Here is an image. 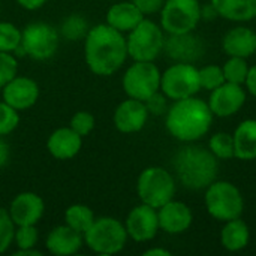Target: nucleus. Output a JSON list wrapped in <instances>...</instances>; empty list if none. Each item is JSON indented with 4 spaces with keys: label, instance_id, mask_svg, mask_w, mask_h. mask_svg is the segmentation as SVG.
<instances>
[{
    "label": "nucleus",
    "instance_id": "2eb2a0df",
    "mask_svg": "<svg viewBox=\"0 0 256 256\" xmlns=\"http://www.w3.org/2000/svg\"><path fill=\"white\" fill-rule=\"evenodd\" d=\"M8 212L15 226L36 225L44 216L45 202L34 192H21L10 201Z\"/></svg>",
    "mask_w": 256,
    "mask_h": 256
},
{
    "label": "nucleus",
    "instance_id": "7c9ffc66",
    "mask_svg": "<svg viewBox=\"0 0 256 256\" xmlns=\"http://www.w3.org/2000/svg\"><path fill=\"white\" fill-rule=\"evenodd\" d=\"M198 76H200V86L204 90H214L219 86H222L226 80L224 75V69L218 64H207L201 69H198Z\"/></svg>",
    "mask_w": 256,
    "mask_h": 256
},
{
    "label": "nucleus",
    "instance_id": "f03ea898",
    "mask_svg": "<svg viewBox=\"0 0 256 256\" xmlns=\"http://www.w3.org/2000/svg\"><path fill=\"white\" fill-rule=\"evenodd\" d=\"M213 123V112L208 104L195 96L176 100L166 111L165 124L171 136L183 142H194L202 138Z\"/></svg>",
    "mask_w": 256,
    "mask_h": 256
},
{
    "label": "nucleus",
    "instance_id": "20e7f679",
    "mask_svg": "<svg viewBox=\"0 0 256 256\" xmlns=\"http://www.w3.org/2000/svg\"><path fill=\"white\" fill-rule=\"evenodd\" d=\"M126 226L116 218L94 219L93 225L84 232V243L90 250L99 255H116L126 246Z\"/></svg>",
    "mask_w": 256,
    "mask_h": 256
},
{
    "label": "nucleus",
    "instance_id": "4c0bfd02",
    "mask_svg": "<svg viewBox=\"0 0 256 256\" xmlns=\"http://www.w3.org/2000/svg\"><path fill=\"white\" fill-rule=\"evenodd\" d=\"M144 15L156 14L158 10L162 9L165 0H130Z\"/></svg>",
    "mask_w": 256,
    "mask_h": 256
},
{
    "label": "nucleus",
    "instance_id": "79ce46f5",
    "mask_svg": "<svg viewBox=\"0 0 256 256\" xmlns=\"http://www.w3.org/2000/svg\"><path fill=\"white\" fill-rule=\"evenodd\" d=\"M9 156H10L9 146H8V142L0 136V168H3V166L8 164Z\"/></svg>",
    "mask_w": 256,
    "mask_h": 256
},
{
    "label": "nucleus",
    "instance_id": "cd10ccee",
    "mask_svg": "<svg viewBox=\"0 0 256 256\" xmlns=\"http://www.w3.org/2000/svg\"><path fill=\"white\" fill-rule=\"evenodd\" d=\"M210 152L218 158V159H232L236 158V148H234V136L226 134V132H218L210 138L208 142Z\"/></svg>",
    "mask_w": 256,
    "mask_h": 256
},
{
    "label": "nucleus",
    "instance_id": "c85d7f7f",
    "mask_svg": "<svg viewBox=\"0 0 256 256\" xmlns=\"http://www.w3.org/2000/svg\"><path fill=\"white\" fill-rule=\"evenodd\" d=\"M224 75L228 82L234 84H244L248 74H249V64L246 58L242 57H231L224 66Z\"/></svg>",
    "mask_w": 256,
    "mask_h": 256
},
{
    "label": "nucleus",
    "instance_id": "f3484780",
    "mask_svg": "<svg viewBox=\"0 0 256 256\" xmlns=\"http://www.w3.org/2000/svg\"><path fill=\"white\" fill-rule=\"evenodd\" d=\"M148 118V111L146 108V104L138 99L129 98L128 100H123L114 112V124L117 130L123 134H135L140 132Z\"/></svg>",
    "mask_w": 256,
    "mask_h": 256
},
{
    "label": "nucleus",
    "instance_id": "412c9836",
    "mask_svg": "<svg viewBox=\"0 0 256 256\" xmlns=\"http://www.w3.org/2000/svg\"><path fill=\"white\" fill-rule=\"evenodd\" d=\"M222 46L230 57L248 58L256 52V33L243 26L234 27L225 34Z\"/></svg>",
    "mask_w": 256,
    "mask_h": 256
},
{
    "label": "nucleus",
    "instance_id": "c03bdc74",
    "mask_svg": "<svg viewBox=\"0 0 256 256\" xmlns=\"http://www.w3.org/2000/svg\"><path fill=\"white\" fill-rule=\"evenodd\" d=\"M14 255H21V256H42V252L36 250L34 248L33 249H24V250H16Z\"/></svg>",
    "mask_w": 256,
    "mask_h": 256
},
{
    "label": "nucleus",
    "instance_id": "b1692460",
    "mask_svg": "<svg viewBox=\"0 0 256 256\" xmlns=\"http://www.w3.org/2000/svg\"><path fill=\"white\" fill-rule=\"evenodd\" d=\"M219 16L230 21H252L256 18V0H212Z\"/></svg>",
    "mask_w": 256,
    "mask_h": 256
},
{
    "label": "nucleus",
    "instance_id": "6ab92c4d",
    "mask_svg": "<svg viewBox=\"0 0 256 256\" xmlns=\"http://www.w3.org/2000/svg\"><path fill=\"white\" fill-rule=\"evenodd\" d=\"M84 243V236L68 225H60L51 230L45 240V248L56 256L75 255Z\"/></svg>",
    "mask_w": 256,
    "mask_h": 256
},
{
    "label": "nucleus",
    "instance_id": "a211bd4d",
    "mask_svg": "<svg viewBox=\"0 0 256 256\" xmlns=\"http://www.w3.org/2000/svg\"><path fill=\"white\" fill-rule=\"evenodd\" d=\"M159 228L168 234H182L192 225L194 216L190 208L182 201H168L160 208H158Z\"/></svg>",
    "mask_w": 256,
    "mask_h": 256
},
{
    "label": "nucleus",
    "instance_id": "39448f33",
    "mask_svg": "<svg viewBox=\"0 0 256 256\" xmlns=\"http://www.w3.org/2000/svg\"><path fill=\"white\" fill-rule=\"evenodd\" d=\"M58 44V30L48 22L36 21L21 30V45L14 54L28 56L33 60H48L57 52Z\"/></svg>",
    "mask_w": 256,
    "mask_h": 256
},
{
    "label": "nucleus",
    "instance_id": "58836bf2",
    "mask_svg": "<svg viewBox=\"0 0 256 256\" xmlns=\"http://www.w3.org/2000/svg\"><path fill=\"white\" fill-rule=\"evenodd\" d=\"M246 87L248 90L250 92V94H254L256 98V64L249 68V74H248V78H246Z\"/></svg>",
    "mask_w": 256,
    "mask_h": 256
},
{
    "label": "nucleus",
    "instance_id": "a19ab883",
    "mask_svg": "<svg viewBox=\"0 0 256 256\" xmlns=\"http://www.w3.org/2000/svg\"><path fill=\"white\" fill-rule=\"evenodd\" d=\"M216 16H219V14H218L216 8L213 6V3L201 6V20L204 18L206 21H210V20H214Z\"/></svg>",
    "mask_w": 256,
    "mask_h": 256
},
{
    "label": "nucleus",
    "instance_id": "6e6552de",
    "mask_svg": "<svg viewBox=\"0 0 256 256\" xmlns=\"http://www.w3.org/2000/svg\"><path fill=\"white\" fill-rule=\"evenodd\" d=\"M206 207L218 220H232L242 216L244 201L237 186L230 182H213L206 192Z\"/></svg>",
    "mask_w": 256,
    "mask_h": 256
},
{
    "label": "nucleus",
    "instance_id": "e433bc0d",
    "mask_svg": "<svg viewBox=\"0 0 256 256\" xmlns=\"http://www.w3.org/2000/svg\"><path fill=\"white\" fill-rule=\"evenodd\" d=\"M144 104H146L148 114H152V116H162V114H166V111H168L166 96L159 92L152 94L147 100H144Z\"/></svg>",
    "mask_w": 256,
    "mask_h": 256
},
{
    "label": "nucleus",
    "instance_id": "2f4dec72",
    "mask_svg": "<svg viewBox=\"0 0 256 256\" xmlns=\"http://www.w3.org/2000/svg\"><path fill=\"white\" fill-rule=\"evenodd\" d=\"M20 124V116L15 108L8 105L4 100L0 102V136L12 134Z\"/></svg>",
    "mask_w": 256,
    "mask_h": 256
},
{
    "label": "nucleus",
    "instance_id": "aec40b11",
    "mask_svg": "<svg viewBox=\"0 0 256 256\" xmlns=\"http://www.w3.org/2000/svg\"><path fill=\"white\" fill-rule=\"evenodd\" d=\"M46 147L52 158L58 160H68L80 153L82 147V136L78 135L70 126L60 128L50 135Z\"/></svg>",
    "mask_w": 256,
    "mask_h": 256
},
{
    "label": "nucleus",
    "instance_id": "a878e982",
    "mask_svg": "<svg viewBox=\"0 0 256 256\" xmlns=\"http://www.w3.org/2000/svg\"><path fill=\"white\" fill-rule=\"evenodd\" d=\"M94 219L96 218H94L93 210L84 204H74V206L68 207V210L64 212L66 225L70 226L72 230L81 232L82 236L93 225Z\"/></svg>",
    "mask_w": 256,
    "mask_h": 256
},
{
    "label": "nucleus",
    "instance_id": "37998d69",
    "mask_svg": "<svg viewBox=\"0 0 256 256\" xmlns=\"http://www.w3.org/2000/svg\"><path fill=\"white\" fill-rule=\"evenodd\" d=\"M144 255L146 256H154V255L170 256L171 255V252H168V250H165V249H159V248H156V249H148V250H146V252H144Z\"/></svg>",
    "mask_w": 256,
    "mask_h": 256
},
{
    "label": "nucleus",
    "instance_id": "4be33fe9",
    "mask_svg": "<svg viewBox=\"0 0 256 256\" xmlns=\"http://www.w3.org/2000/svg\"><path fill=\"white\" fill-rule=\"evenodd\" d=\"M142 20H144V14L132 2L116 3L106 12V24L122 33L130 32Z\"/></svg>",
    "mask_w": 256,
    "mask_h": 256
},
{
    "label": "nucleus",
    "instance_id": "9d476101",
    "mask_svg": "<svg viewBox=\"0 0 256 256\" xmlns=\"http://www.w3.org/2000/svg\"><path fill=\"white\" fill-rule=\"evenodd\" d=\"M160 70L153 62H135L123 75L124 93L138 100H147L160 90Z\"/></svg>",
    "mask_w": 256,
    "mask_h": 256
},
{
    "label": "nucleus",
    "instance_id": "ea45409f",
    "mask_svg": "<svg viewBox=\"0 0 256 256\" xmlns=\"http://www.w3.org/2000/svg\"><path fill=\"white\" fill-rule=\"evenodd\" d=\"M46 2L48 0H16V3L27 10H36V9L42 8Z\"/></svg>",
    "mask_w": 256,
    "mask_h": 256
},
{
    "label": "nucleus",
    "instance_id": "473e14b6",
    "mask_svg": "<svg viewBox=\"0 0 256 256\" xmlns=\"http://www.w3.org/2000/svg\"><path fill=\"white\" fill-rule=\"evenodd\" d=\"M38 238H39V234H38L36 225H22V226L15 228L14 242L18 250L33 249L38 243Z\"/></svg>",
    "mask_w": 256,
    "mask_h": 256
},
{
    "label": "nucleus",
    "instance_id": "72a5a7b5",
    "mask_svg": "<svg viewBox=\"0 0 256 256\" xmlns=\"http://www.w3.org/2000/svg\"><path fill=\"white\" fill-rule=\"evenodd\" d=\"M15 224L9 216V212L0 208V254L6 252L14 242Z\"/></svg>",
    "mask_w": 256,
    "mask_h": 256
},
{
    "label": "nucleus",
    "instance_id": "c9c22d12",
    "mask_svg": "<svg viewBox=\"0 0 256 256\" xmlns=\"http://www.w3.org/2000/svg\"><path fill=\"white\" fill-rule=\"evenodd\" d=\"M18 63L12 52L0 51V88H3L14 76H16Z\"/></svg>",
    "mask_w": 256,
    "mask_h": 256
},
{
    "label": "nucleus",
    "instance_id": "bb28decb",
    "mask_svg": "<svg viewBox=\"0 0 256 256\" xmlns=\"http://www.w3.org/2000/svg\"><path fill=\"white\" fill-rule=\"evenodd\" d=\"M88 30H90V27H88L87 20L80 14H72L63 20L58 33L66 40L78 42V40L86 39Z\"/></svg>",
    "mask_w": 256,
    "mask_h": 256
},
{
    "label": "nucleus",
    "instance_id": "7ed1b4c3",
    "mask_svg": "<svg viewBox=\"0 0 256 256\" xmlns=\"http://www.w3.org/2000/svg\"><path fill=\"white\" fill-rule=\"evenodd\" d=\"M172 166L178 182L190 190L207 189L218 177V158L210 148L186 146L177 152Z\"/></svg>",
    "mask_w": 256,
    "mask_h": 256
},
{
    "label": "nucleus",
    "instance_id": "ddd939ff",
    "mask_svg": "<svg viewBox=\"0 0 256 256\" xmlns=\"http://www.w3.org/2000/svg\"><path fill=\"white\" fill-rule=\"evenodd\" d=\"M128 236L135 242H150L156 237L159 231V218L156 208L141 204L130 210L126 219Z\"/></svg>",
    "mask_w": 256,
    "mask_h": 256
},
{
    "label": "nucleus",
    "instance_id": "f257e3e1",
    "mask_svg": "<svg viewBox=\"0 0 256 256\" xmlns=\"http://www.w3.org/2000/svg\"><path fill=\"white\" fill-rule=\"evenodd\" d=\"M84 57L93 74L99 76L116 74L128 57V45L123 33L108 24L90 27L84 39Z\"/></svg>",
    "mask_w": 256,
    "mask_h": 256
},
{
    "label": "nucleus",
    "instance_id": "dca6fc26",
    "mask_svg": "<svg viewBox=\"0 0 256 256\" xmlns=\"http://www.w3.org/2000/svg\"><path fill=\"white\" fill-rule=\"evenodd\" d=\"M3 100L16 111L32 108L39 99V86L28 76H14L3 88Z\"/></svg>",
    "mask_w": 256,
    "mask_h": 256
},
{
    "label": "nucleus",
    "instance_id": "f704fd0d",
    "mask_svg": "<svg viewBox=\"0 0 256 256\" xmlns=\"http://www.w3.org/2000/svg\"><path fill=\"white\" fill-rule=\"evenodd\" d=\"M94 116L88 111H78L72 116L69 126L82 138L87 136L88 134H92V130L94 129Z\"/></svg>",
    "mask_w": 256,
    "mask_h": 256
},
{
    "label": "nucleus",
    "instance_id": "1a4fd4ad",
    "mask_svg": "<svg viewBox=\"0 0 256 256\" xmlns=\"http://www.w3.org/2000/svg\"><path fill=\"white\" fill-rule=\"evenodd\" d=\"M201 21L198 0H166L160 9V26L168 34L194 32Z\"/></svg>",
    "mask_w": 256,
    "mask_h": 256
},
{
    "label": "nucleus",
    "instance_id": "9b49d317",
    "mask_svg": "<svg viewBox=\"0 0 256 256\" xmlns=\"http://www.w3.org/2000/svg\"><path fill=\"white\" fill-rule=\"evenodd\" d=\"M162 93L172 100L195 96L200 90L198 69L192 63H176L160 76Z\"/></svg>",
    "mask_w": 256,
    "mask_h": 256
},
{
    "label": "nucleus",
    "instance_id": "4468645a",
    "mask_svg": "<svg viewBox=\"0 0 256 256\" xmlns=\"http://www.w3.org/2000/svg\"><path fill=\"white\" fill-rule=\"evenodd\" d=\"M246 102V92L242 84H234L225 81L218 88L212 90L208 106L213 116L231 117L242 110Z\"/></svg>",
    "mask_w": 256,
    "mask_h": 256
},
{
    "label": "nucleus",
    "instance_id": "393cba45",
    "mask_svg": "<svg viewBox=\"0 0 256 256\" xmlns=\"http://www.w3.org/2000/svg\"><path fill=\"white\" fill-rule=\"evenodd\" d=\"M249 237H250L249 226L246 225V222H243L240 218H237V219L226 222V225L224 226L222 234H220V242L226 250L238 252L248 246Z\"/></svg>",
    "mask_w": 256,
    "mask_h": 256
},
{
    "label": "nucleus",
    "instance_id": "0eeeda50",
    "mask_svg": "<svg viewBox=\"0 0 256 256\" xmlns=\"http://www.w3.org/2000/svg\"><path fill=\"white\" fill-rule=\"evenodd\" d=\"M164 28L150 20H142L129 32L126 39L128 56L135 62H153L164 51Z\"/></svg>",
    "mask_w": 256,
    "mask_h": 256
},
{
    "label": "nucleus",
    "instance_id": "c756f323",
    "mask_svg": "<svg viewBox=\"0 0 256 256\" xmlns=\"http://www.w3.org/2000/svg\"><path fill=\"white\" fill-rule=\"evenodd\" d=\"M21 45V30L8 21L0 22V51L3 52H15V50Z\"/></svg>",
    "mask_w": 256,
    "mask_h": 256
},
{
    "label": "nucleus",
    "instance_id": "5701e85b",
    "mask_svg": "<svg viewBox=\"0 0 256 256\" xmlns=\"http://www.w3.org/2000/svg\"><path fill=\"white\" fill-rule=\"evenodd\" d=\"M236 158L240 160L256 159V120L242 122L234 132Z\"/></svg>",
    "mask_w": 256,
    "mask_h": 256
},
{
    "label": "nucleus",
    "instance_id": "f8f14e48",
    "mask_svg": "<svg viewBox=\"0 0 256 256\" xmlns=\"http://www.w3.org/2000/svg\"><path fill=\"white\" fill-rule=\"evenodd\" d=\"M165 54L176 63H195L202 58L206 52L204 42L200 36L189 33L170 34L164 44Z\"/></svg>",
    "mask_w": 256,
    "mask_h": 256
},
{
    "label": "nucleus",
    "instance_id": "423d86ee",
    "mask_svg": "<svg viewBox=\"0 0 256 256\" xmlns=\"http://www.w3.org/2000/svg\"><path fill=\"white\" fill-rule=\"evenodd\" d=\"M136 192L142 204L158 210L174 198L176 182L166 170L160 166H150L140 174Z\"/></svg>",
    "mask_w": 256,
    "mask_h": 256
}]
</instances>
